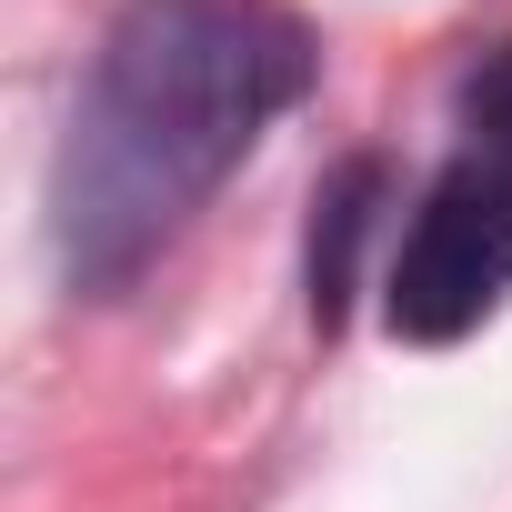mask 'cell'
<instances>
[{
	"label": "cell",
	"mask_w": 512,
	"mask_h": 512,
	"mask_svg": "<svg viewBox=\"0 0 512 512\" xmlns=\"http://www.w3.org/2000/svg\"><path fill=\"white\" fill-rule=\"evenodd\" d=\"M502 292H512V151L462 141L392 251V332L462 342Z\"/></svg>",
	"instance_id": "7a4b0ae2"
},
{
	"label": "cell",
	"mask_w": 512,
	"mask_h": 512,
	"mask_svg": "<svg viewBox=\"0 0 512 512\" xmlns=\"http://www.w3.org/2000/svg\"><path fill=\"white\" fill-rule=\"evenodd\" d=\"M462 141H482V151H512V51L462 91Z\"/></svg>",
	"instance_id": "3957f363"
},
{
	"label": "cell",
	"mask_w": 512,
	"mask_h": 512,
	"mask_svg": "<svg viewBox=\"0 0 512 512\" xmlns=\"http://www.w3.org/2000/svg\"><path fill=\"white\" fill-rule=\"evenodd\" d=\"M312 91V31L282 0H131L61 151V251L121 282L141 251Z\"/></svg>",
	"instance_id": "6da1fadb"
}]
</instances>
